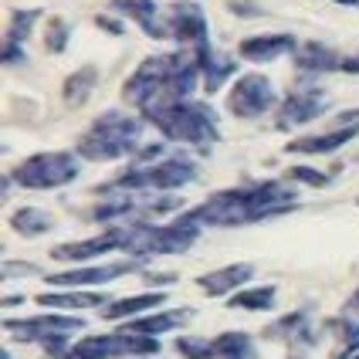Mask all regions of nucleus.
<instances>
[{"mask_svg": "<svg viewBox=\"0 0 359 359\" xmlns=\"http://www.w3.org/2000/svg\"><path fill=\"white\" fill-rule=\"evenodd\" d=\"M187 319H190V312H187V309H180V312H160V316H142V319L129 322V325H126V332H136V336H156V332L180 329Z\"/></svg>", "mask_w": 359, "mask_h": 359, "instance_id": "nucleus-20", "label": "nucleus"}, {"mask_svg": "<svg viewBox=\"0 0 359 359\" xmlns=\"http://www.w3.org/2000/svg\"><path fill=\"white\" fill-rule=\"evenodd\" d=\"M112 11H119V14H126V18H133L149 38H170L166 20H160L153 0H112Z\"/></svg>", "mask_w": 359, "mask_h": 359, "instance_id": "nucleus-14", "label": "nucleus"}, {"mask_svg": "<svg viewBox=\"0 0 359 359\" xmlns=\"http://www.w3.org/2000/svg\"><path fill=\"white\" fill-rule=\"evenodd\" d=\"M349 312H356V316H359V292H356V299L349 302Z\"/></svg>", "mask_w": 359, "mask_h": 359, "instance_id": "nucleus-37", "label": "nucleus"}, {"mask_svg": "<svg viewBox=\"0 0 359 359\" xmlns=\"http://www.w3.org/2000/svg\"><path fill=\"white\" fill-rule=\"evenodd\" d=\"M142 122L126 112H102L79 140V153L85 160H119L126 153H140Z\"/></svg>", "mask_w": 359, "mask_h": 359, "instance_id": "nucleus-2", "label": "nucleus"}, {"mask_svg": "<svg viewBox=\"0 0 359 359\" xmlns=\"http://www.w3.org/2000/svg\"><path fill=\"white\" fill-rule=\"evenodd\" d=\"M356 203H359V197H356Z\"/></svg>", "mask_w": 359, "mask_h": 359, "instance_id": "nucleus-38", "label": "nucleus"}, {"mask_svg": "<svg viewBox=\"0 0 359 359\" xmlns=\"http://www.w3.org/2000/svg\"><path fill=\"white\" fill-rule=\"evenodd\" d=\"M102 31H112V34H122V24H116V20H109V18H99L95 20Z\"/></svg>", "mask_w": 359, "mask_h": 359, "instance_id": "nucleus-34", "label": "nucleus"}, {"mask_svg": "<svg viewBox=\"0 0 359 359\" xmlns=\"http://www.w3.org/2000/svg\"><path fill=\"white\" fill-rule=\"evenodd\" d=\"M302 332H305V316L302 312H295V316H288V319H281L278 325L268 329V336H295V339H302Z\"/></svg>", "mask_w": 359, "mask_h": 359, "instance_id": "nucleus-30", "label": "nucleus"}, {"mask_svg": "<svg viewBox=\"0 0 359 359\" xmlns=\"http://www.w3.org/2000/svg\"><path fill=\"white\" fill-rule=\"evenodd\" d=\"M197 55H200V72H203V79H207V81H203V88H207V92H217L220 85L227 81V75L234 72V61H231V58H217L207 44H200Z\"/></svg>", "mask_w": 359, "mask_h": 359, "instance_id": "nucleus-21", "label": "nucleus"}, {"mask_svg": "<svg viewBox=\"0 0 359 359\" xmlns=\"http://www.w3.org/2000/svg\"><path fill=\"white\" fill-rule=\"evenodd\" d=\"M200 234V220L194 214H183L166 227H129V241H126V251L146 258V255H183L187 248H194V241Z\"/></svg>", "mask_w": 359, "mask_h": 359, "instance_id": "nucleus-3", "label": "nucleus"}, {"mask_svg": "<svg viewBox=\"0 0 359 359\" xmlns=\"http://www.w3.org/2000/svg\"><path fill=\"white\" fill-rule=\"evenodd\" d=\"M288 177L299 180V183H309V187H325V183H329V177L319 173V170H312V166H292Z\"/></svg>", "mask_w": 359, "mask_h": 359, "instance_id": "nucleus-31", "label": "nucleus"}, {"mask_svg": "<svg viewBox=\"0 0 359 359\" xmlns=\"http://www.w3.org/2000/svg\"><path fill=\"white\" fill-rule=\"evenodd\" d=\"M160 353V342L153 336L119 332V336H88L68 349L65 359H112V356H153Z\"/></svg>", "mask_w": 359, "mask_h": 359, "instance_id": "nucleus-7", "label": "nucleus"}, {"mask_svg": "<svg viewBox=\"0 0 359 359\" xmlns=\"http://www.w3.org/2000/svg\"><path fill=\"white\" fill-rule=\"evenodd\" d=\"M79 177V160L72 153H41L24 160L11 173L14 183L27 187V190H51V187H65Z\"/></svg>", "mask_w": 359, "mask_h": 359, "instance_id": "nucleus-5", "label": "nucleus"}, {"mask_svg": "<svg viewBox=\"0 0 359 359\" xmlns=\"http://www.w3.org/2000/svg\"><path fill=\"white\" fill-rule=\"evenodd\" d=\"M177 349L187 359H217L214 342H207V339H177Z\"/></svg>", "mask_w": 359, "mask_h": 359, "instance_id": "nucleus-29", "label": "nucleus"}, {"mask_svg": "<svg viewBox=\"0 0 359 359\" xmlns=\"http://www.w3.org/2000/svg\"><path fill=\"white\" fill-rule=\"evenodd\" d=\"M11 227H14L18 234L34 238V234L51 231V227H55V217H51V214H44V210H38V207H24V210H18V214L11 217Z\"/></svg>", "mask_w": 359, "mask_h": 359, "instance_id": "nucleus-25", "label": "nucleus"}, {"mask_svg": "<svg viewBox=\"0 0 359 359\" xmlns=\"http://www.w3.org/2000/svg\"><path fill=\"white\" fill-rule=\"evenodd\" d=\"M160 129L166 140L190 142V146H210L217 140V126H214V112L200 102H180L173 109L160 112L156 119H149Z\"/></svg>", "mask_w": 359, "mask_h": 359, "instance_id": "nucleus-4", "label": "nucleus"}, {"mask_svg": "<svg viewBox=\"0 0 359 359\" xmlns=\"http://www.w3.org/2000/svg\"><path fill=\"white\" fill-rule=\"evenodd\" d=\"M95 75H99V72H95L92 65H88V68H79L75 75H68V79H65V88H61L65 105H72V109H75V105H81V102L88 99V95H92V88H95Z\"/></svg>", "mask_w": 359, "mask_h": 359, "instance_id": "nucleus-24", "label": "nucleus"}, {"mask_svg": "<svg viewBox=\"0 0 359 359\" xmlns=\"http://www.w3.org/2000/svg\"><path fill=\"white\" fill-rule=\"evenodd\" d=\"M38 18H41L38 11H18V14L11 18V31H7V44H4V61H7V65H18V61L24 58V55H20V44L31 34V27H34Z\"/></svg>", "mask_w": 359, "mask_h": 359, "instance_id": "nucleus-19", "label": "nucleus"}, {"mask_svg": "<svg viewBox=\"0 0 359 359\" xmlns=\"http://www.w3.org/2000/svg\"><path fill=\"white\" fill-rule=\"evenodd\" d=\"M31 271V264H7L4 268V275H27Z\"/></svg>", "mask_w": 359, "mask_h": 359, "instance_id": "nucleus-35", "label": "nucleus"}, {"mask_svg": "<svg viewBox=\"0 0 359 359\" xmlns=\"http://www.w3.org/2000/svg\"><path fill=\"white\" fill-rule=\"evenodd\" d=\"M332 4H342V7H359V0H332Z\"/></svg>", "mask_w": 359, "mask_h": 359, "instance_id": "nucleus-36", "label": "nucleus"}, {"mask_svg": "<svg viewBox=\"0 0 359 359\" xmlns=\"http://www.w3.org/2000/svg\"><path fill=\"white\" fill-rule=\"evenodd\" d=\"M197 177V166L187 156H170V160L156 163V166H142V170H129L122 173L116 183H109L112 190H173L183 187Z\"/></svg>", "mask_w": 359, "mask_h": 359, "instance_id": "nucleus-6", "label": "nucleus"}, {"mask_svg": "<svg viewBox=\"0 0 359 359\" xmlns=\"http://www.w3.org/2000/svg\"><path fill=\"white\" fill-rule=\"evenodd\" d=\"M68 44V24L65 20H51V31H48V51H65Z\"/></svg>", "mask_w": 359, "mask_h": 359, "instance_id": "nucleus-32", "label": "nucleus"}, {"mask_svg": "<svg viewBox=\"0 0 359 359\" xmlns=\"http://www.w3.org/2000/svg\"><path fill=\"white\" fill-rule=\"evenodd\" d=\"M163 20H166L170 38H177L180 44H194V48L207 44V20L197 4H173Z\"/></svg>", "mask_w": 359, "mask_h": 359, "instance_id": "nucleus-11", "label": "nucleus"}, {"mask_svg": "<svg viewBox=\"0 0 359 359\" xmlns=\"http://www.w3.org/2000/svg\"><path fill=\"white\" fill-rule=\"evenodd\" d=\"M217 359H255V346L244 332H224L220 339H214Z\"/></svg>", "mask_w": 359, "mask_h": 359, "instance_id": "nucleus-26", "label": "nucleus"}, {"mask_svg": "<svg viewBox=\"0 0 359 359\" xmlns=\"http://www.w3.org/2000/svg\"><path fill=\"white\" fill-rule=\"evenodd\" d=\"M140 261H119V264H95V268H75V271H61V275H48V285H102V281L122 278L129 271H136Z\"/></svg>", "mask_w": 359, "mask_h": 359, "instance_id": "nucleus-13", "label": "nucleus"}, {"mask_svg": "<svg viewBox=\"0 0 359 359\" xmlns=\"http://www.w3.org/2000/svg\"><path fill=\"white\" fill-rule=\"evenodd\" d=\"M166 299L163 292H146V295H133V299H122V302H112V305H105V319L109 322H119V319H129V316H136V312H146V309H156L160 302Z\"/></svg>", "mask_w": 359, "mask_h": 359, "instance_id": "nucleus-22", "label": "nucleus"}, {"mask_svg": "<svg viewBox=\"0 0 359 359\" xmlns=\"http://www.w3.org/2000/svg\"><path fill=\"white\" fill-rule=\"evenodd\" d=\"M288 51H299L292 34H261V38L241 41V55L248 61H275Z\"/></svg>", "mask_w": 359, "mask_h": 359, "instance_id": "nucleus-15", "label": "nucleus"}, {"mask_svg": "<svg viewBox=\"0 0 359 359\" xmlns=\"http://www.w3.org/2000/svg\"><path fill=\"white\" fill-rule=\"evenodd\" d=\"M332 332H339V356L336 359H349L359 349V325L349 319H332L329 322Z\"/></svg>", "mask_w": 359, "mask_h": 359, "instance_id": "nucleus-28", "label": "nucleus"}, {"mask_svg": "<svg viewBox=\"0 0 359 359\" xmlns=\"http://www.w3.org/2000/svg\"><path fill=\"white\" fill-rule=\"evenodd\" d=\"M322 112H325V92H322L319 85H302V88H295L288 99L281 102L278 126H281V129L305 126V122L319 119Z\"/></svg>", "mask_w": 359, "mask_h": 359, "instance_id": "nucleus-10", "label": "nucleus"}, {"mask_svg": "<svg viewBox=\"0 0 359 359\" xmlns=\"http://www.w3.org/2000/svg\"><path fill=\"white\" fill-rule=\"evenodd\" d=\"M356 133H359V122L356 126H339V129H332L325 136H302V140L288 142V153H332V149L346 146L349 140H356Z\"/></svg>", "mask_w": 359, "mask_h": 359, "instance_id": "nucleus-17", "label": "nucleus"}, {"mask_svg": "<svg viewBox=\"0 0 359 359\" xmlns=\"http://www.w3.org/2000/svg\"><path fill=\"white\" fill-rule=\"evenodd\" d=\"M251 275H255L251 264H227V268H217V271L203 275L197 285L207 292V295H227V292H234L241 285H248Z\"/></svg>", "mask_w": 359, "mask_h": 359, "instance_id": "nucleus-16", "label": "nucleus"}, {"mask_svg": "<svg viewBox=\"0 0 359 359\" xmlns=\"http://www.w3.org/2000/svg\"><path fill=\"white\" fill-rule=\"evenodd\" d=\"M342 72H346V75H359V55H353V58H342Z\"/></svg>", "mask_w": 359, "mask_h": 359, "instance_id": "nucleus-33", "label": "nucleus"}, {"mask_svg": "<svg viewBox=\"0 0 359 359\" xmlns=\"http://www.w3.org/2000/svg\"><path fill=\"white\" fill-rule=\"evenodd\" d=\"M295 190L281 187V183H255V187H238V190H224L207 203H200L194 217L200 224H220V227H238L251 220H264L271 214H285L295 207Z\"/></svg>", "mask_w": 359, "mask_h": 359, "instance_id": "nucleus-1", "label": "nucleus"}, {"mask_svg": "<svg viewBox=\"0 0 359 359\" xmlns=\"http://www.w3.org/2000/svg\"><path fill=\"white\" fill-rule=\"evenodd\" d=\"M129 241V227H112L105 231L102 238H92V241H75V244H58L51 251V258L58 261H85V258H99L105 251H116V248H126Z\"/></svg>", "mask_w": 359, "mask_h": 359, "instance_id": "nucleus-12", "label": "nucleus"}, {"mask_svg": "<svg viewBox=\"0 0 359 359\" xmlns=\"http://www.w3.org/2000/svg\"><path fill=\"white\" fill-rule=\"evenodd\" d=\"M275 305V285H261V288H248L231 299V309H251V312H264Z\"/></svg>", "mask_w": 359, "mask_h": 359, "instance_id": "nucleus-27", "label": "nucleus"}, {"mask_svg": "<svg viewBox=\"0 0 359 359\" xmlns=\"http://www.w3.org/2000/svg\"><path fill=\"white\" fill-rule=\"evenodd\" d=\"M275 102H278V95L264 75H241L227 95V109L241 119H258L268 109H275Z\"/></svg>", "mask_w": 359, "mask_h": 359, "instance_id": "nucleus-8", "label": "nucleus"}, {"mask_svg": "<svg viewBox=\"0 0 359 359\" xmlns=\"http://www.w3.org/2000/svg\"><path fill=\"white\" fill-rule=\"evenodd\" d=\"M81 319H72V316H38V319H7V332L18 336L24 342H55L65 339V332H79Z\"/></svg>", "mask_w": 359, "mask_h": 359, "instance_id": "nucleus-9", "label": "nucleus"}, {"mask_svg": "<svg viewBox=\"0 0 359 359\" xmlns=\"http://www.w3.org/2000/svg\"><path fill=\"white\" fill-rule=\"evenodd\" d=\"M295 61H299L302 72H309V75H322V72H332V68H342V58L332 51V48H325L319 41H309V44H302L299 51H295Z\"/></svg>", "mask_w": 359, "mask_h": 359, "instance_id": "nucleus-18", "label": "nucleus"}, {"mask_svg": "<svg viewBox=\"0 0 359 359\" xmlns=\"http://www.w3.org/2000/svg\"><path fill=\"white\" fill-rule=\"evenodd\" d=\"M38 302L48 309H95L105 302V295L99 292H44L38 295Z\"/></svg>", "mask_w": 359, "mask_h": 359, "instance_id": "nucleus-23", "label": "nucleus"}]
</instances>
